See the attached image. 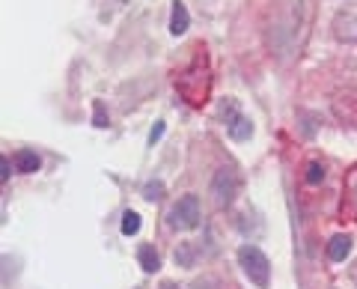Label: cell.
Segmentation results:
<instances>
[{
	"mask_svg": "<svg viewBox=\"0 0 357 289\" xmlns=\"http://www.w3.org/2000/svg\"><path fill=\"white\" fill-rule=\"evenodd\" d=\"M9 170H13V168H9V158H0V179H3V182H9V176H13Z\"/></svg>",
	"mask_w": 357,
	"mask_h": 289,
	"instance_id": "obj_15",
	"label": "cell"
},
{
	"mask_svg": "<svg viewBox=\"0 0 357 289\" xmlns=\"http://www.w3.org/2000/svg\"><path fill=\"white\" fill-rule=\"evenodd\" d=\"M238 262H241L244 274L250 277V283H256L259 289H265L268 283H271V262H268V257L256 248V244H241L238 248Z\"/></svg>",
	"mask_w": 357,
	"mask_h": 289,
	"instance_id": "obj_1",
	"label": "cell"
},
{
	"mask_svg": "<svg viewBox=\"0 0 357 289\" xmlns=\"http://www.w3.org/2000/svg\"><path fill=\"white\" fill-rule=\"evenodd\" d=\"M220 119L227 122V135L232 140L244 143V140L253 138V122H250V117L241 114V108H238L236 98H227V102L220 105Z\"/></svg>",
	"mask_w": 357,
	"mask_h": 289,
	"instance_id": "obj_2",
	"label": "cell"
},
{
	"mask_svg": "<svg viewBox=\"0 0 357 289\" xmlns=\"http://www.w3.org/2000/svg\"><path fill=\"white\" fill-rule=\"evenodd\" d=\"M188 24H191V15H188V9L182 0H173V15H170V33L173 36H182V33L188 30Z\"/></svg>",
	"mask_w": 357,
	"mask_h": 289,
	"instance_id": "obj_7",
	"label": "cell"
},
{
	"mask_svg": "<svg viewBox=\"0 0 357 289\" xmlns=\"http://www.w3.org/2000/svg\"><path fill=\"white\" fill-rule=\"evenodd\" d=\"M42 168V158L33 149H21L15 152V170L18 173H36Z\"/></svg>",
	"mask_w": 357,
	"mask_h": 289,
	"instance_id": "obj_8",
	"label": "cell"
},
{
	"mask_svg": "<svg viewBox=\"0 0 357 289\" xmlns=\"http://www.w3.org/2000/svg\"><path fill=\"white\" fill-rule=\"evenodd\" d=\"M238 188H241V179H238V173L232 170V168H220L215 173V179H211V197H215V203L220 209H227L232 200L238 197Z\"/></svg>",
	"mask_w": 357,
	"mask_h": 289,
	"instance_id": "obj_4",
	"label": "cell"
},
{
	"mask_svg": "<svg viewBox=\"0 0 357 289\" xmlns=\"http://www.w3.org/2000/svg\"><path fill=\"white\" fill-rule=\"evenodd\" d=\"M122 232H126V236H137L140 232V215L137 212H131L128 209V212L122 215Z\"/></svg>",
	"mask_w": 357,
	"mask_h": 289,
	"instance_id": "obj_10",
	"label": "cell"
},
{
	"mask_svg": "<svg viewBox=\"0 0 357 289\" xmlns=\"http://www.w3.org/2000/svg\"><path fill=\"white\" fill-rule=\"evenodd\" d=\"M345 194H349V203L354 206V212H357V168L349 173V182H345Z\"/></svg>",
	"mask_w": 357,
	"mask_h": 289,
	"instance_id": "obj_12",
	"label": "cell"
},
{
	"mask_svg": "<svg viewBox=\"0 0 357 289\" xmlns=\"http://www.w3.org/2000/svg\"><path fill=\"white\" fill-rule=\"evenodd\" d=\"M96 126H105V108L96 102Z\"/></svg>",
	"mask_w": 357,
	"mask_h": 289,
	"instance_id": "obj_16",
	"label": "cell"
},
{
	"mask_svg": "<svg viewBox=\"0 0 357 289\" xmlns=\"http://www.w3.org/2000/svg\"><path fill=\"white\" fill-rule=\"evenodd\" d=\"M307 182H310V185L325 182V168H321V161H310V164H307Z\"/></svg>",
	"mask_w": 357,
	"mask_h": 289,
	"instance_id": "obj_11",
	"label": "cell"
},
{
	"mask_svg": "<svg viewBox=\"0 0 357 289\" xmlns=\"http://www.w3.org/2000/svg\"><path fill=\"white\" fill-rule=\"evenodd\" d=\"M137 260H140V265H143V272H149V274L161 269V257H158V251H155L152 244H143L140 253H137Z\"/></svg>",
	"mask_w": 357,
	"mask_h": 289,
	"instance_id": "obj_9",
	"label": "cell"
},
{
	"mask_svg": "<svg viewBox=\"0 0 357 289\" xmlns=\"http://www.w3.org/2000/svg\"><path fill=\"white\" fill-rule=\"evenodd\" d=\"M333 36L340 42H357V3L345 6L333 15Z\"/></svg>",
	"mask_w": 357,
	"mask_h": 289,
	"instance_id": "obj_5",
	"label": "cell"
},
{
	"mask_svg": "<svg viewBox=\"0 0 357 289\" xmlns=\"http://www.w3.org/2000/svg\"><path fill=\"white\" fill-rule=\"evenodd\" d=\"M349 253H351V239L345 236V232H340V236H333L328 242V260L331 262H342Z\"/></svg>",
	"mask_w": 357,
	"mask_h": 289,
	"instance_id": "obj_6",
	"label": "cell"
},
{
	"mask_svg": "<svg viewBox=\"0 0 357 289\" xmlns=\"http://www.w3.org/2000/svg\"><path fill=\"white\" fill-rule=\"evenodd\" d=\"M161 289H178V286H176V283H164Z\"/></svg>",
	"mask_w": 357,
	"mask_h": 289,
	"instance_id": "obj_17",
	"label": "cell"
},
{
	"mask_svg": "<svg viewBox=\"0 0 357 289\" xmlns=\"http://www.w3.org/2000/svg\"><path fill=\"white\" fill-rule=\"evenodd\" d=\"M143 194H146V200H161V194H164V182H149L146 188H143Z\"/></svg>",
	"mask_w": 357,
	"mask_h": 289,
	"instance_id": "obj_13",
	"label": "cell"
},
{
	"mask_svg": "<svg viewBox=\"0 0 357 289\" xmlns=\"http://www.w3.org/2000/svg\"><path fill=\"white\" fill-rule=\"evenodd\" d=\"M199 200L194 197V194H185L178 203L170 209V227L173 230H182V232H188V230H197L199 227Z\"/></svg>",
	"mask_w": 357,
	"mask_h": 289,
	"instance_id": "obj_3",
	"label": "cell"
},
{
	"mask_svg": "<svg viewBox=\"0 0 357 289\" xmlns=\"http://www.w3.org/2000/svg\"><path fill=\"white\" fill-rule=\"evenodd\" d=\"M164 138V122H155V128L149 131V143H158Z\"/></svg>",
	"mask_w": 357,
	"mask_h": 289,
	"instance_id": "obj_14",
	"label": "cell"
}]
</instances>
